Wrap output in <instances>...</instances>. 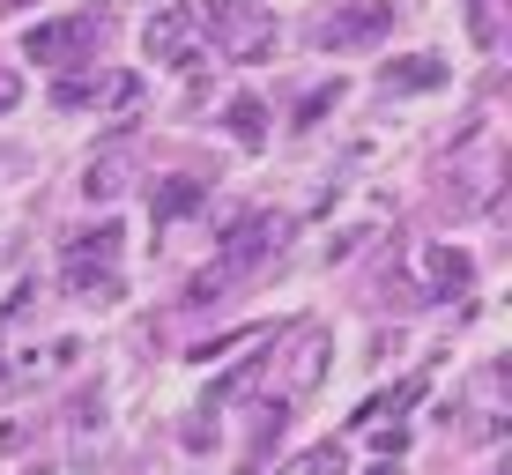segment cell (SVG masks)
Here are the masks:
<instances>
[{"mask_svg": "<svg viewBox=\"0 0 512 475\" xmlns=\"http://www.w3.org/2000/svg\"><path fill=\"white\" fill-rule=\"evenodd\" d=\"M282 238H290V216H268V208H260V216H245L238 231H231V245H223V260L208 275H193V290H186V305H201V297H216L223 283H238L245 268H260V260L268 253H282Z\"/></svg>", "mask_w": 512, "mask_h": 475, "instance_id": "6da1fadb", "label": "cell"}, {"mask_svg": "<svg viewBox=\"0 0 512 475\" xmlns=\"http://www.w3.org/2000/svg\"><path fill=\"white\" fill-rule=\"evenodd\" d=\"M386 30H394V0H349V8H334L320 23V45L327 52H364V45H379Z\"/></svg>", "mask_w": 512, "mask_h": 475, "instance_id": "7a4b0ae2", "label": "cell"}, {"mask_svg": "<svg viewBox=\"0 0 512 475\" xmlns=\"http://www.w3.org/2000/svg\"><path fill=\"white\" fill-rule=\"evenodd\" d=\"M90 45H97V15H60V23H38V30L23 38V60L67 67V60H82Z\"/></svg>", "mask_w": 512, "mask_h": 475, "instance_id": "3957f363", "label": "cell"}, {"mask_svg": "<svg viewBox=\"0 0 512 475\" xmlns=\"http://www.w3.org/2000/svg\"><path fill=\"white\" fill-rule=\"evenodd\" d=\"M201 23H193V8H156L149 15V30H141V52L149 60H164V67H193L201 60Z\"/></svg>", "mask_w": 512, "mask_h": 475, "instance_id": "277c9868", "label": "cell"}, {"mask_svg": "<svg viewBox=\"0 0 512 475\" xmlns=\"http://www.w3.org/2000/svg\"><path fill=\"white\" fill-rule=\"evenodd\" d=\"M446 82V60L438 52H409V60H386L379 67V90L386 97H401V90H438Z\"/></svg>", "mask_w": 512, "mask_h": 475, "instance_id": "5b68a950", "label": "cell"}, {"mask_svg": "<svg viewBox=\"0 0 512 475\" xmlns=\"http://www.w3.org/2000/svg\"><path fill=\"white\" fill-rule=\"evenodd\" d=\"M208 201V186L201 179H156V193H149V216H156V231H164V223H179V216H193V208Z\"/></svg>", "mask_w": 512, "mask_h": 475, "instance_id": "8992f818", "label": "cell"}, {"mask_svg": "<svg viewBox=\"0 0 512 475\" xmlns=\"http://www.w3.org/2000/svg\"><path fill=\"white\" fill-rule=\"evenodd\" d=\"M223 127H231V142L260 149V142H268V104H260V97H231V112H223Z\"/></svg>", "mask_w": 512, "mask_h": 475, "instance_id": "52a82bcc", "label": "cell"}, {"mask_svg": "<svg viewBox=\"0 0 512 475\" xmlns=\"http://www.w3.org/2000/svg\"><path fill=\"white\" fill-rule=\"evenodd\" d=\"M423 268H431V290H438V297H461V290H468V253H453V245H431V253H423Z\"/></svg>", "mask_w": 512, "mask_h": 475, "instance_id": "ba28073f", "label": "cell"}, {"mask_svg": "<svg viewBox=\"0 0 512 475\" xmlns=\"http://www.w3.org/2000/svg\"><path fill=\"white\" fill-rule=\"evenodd\" d=\"M67 290L90 297V305H112V297H119V275H112V268H90V260H67Z\"/></svg>", "mask_w": 512, "mask_h": 475, "instance_id": "9c48e42d", "label": "cell"}, {"mask_svg": "<svg viewBox=\"0 0 512 475\" xmlns=\"http://www.w3.org/2000/svg\"><path fill=\"white\" fill-rule=\"evenodd\" d=\"M112 253H119V223H97V231L67 238V260H97V268H112Z\"/></svg>", "mask_w": 512, "mask_h": 475, "instance_id": "30bf717a", "label": "cell"}, {"mask_svg": "<svg viewBox=\"0 0 512 475\" xmlns=\"http://www.w3.org/2000/svg\"><path fill=\"white\" fill-rule=\"evenodd\" d=\"M119 186H127V164H119V149H112V156H90V171H82V193H90V201H112Z\"/></svg>", "mask_w": 512, "mask_h": 475, "instance_id": "8fae6325", "label": "cell"}, {"mask_svg": "<svg viewBox=\"0 0 512 475\" xmlns=\"http://www.w3.org/2000/svg\"><path fill=\"white\" fill-rule=\"evenodd\" d=\"M260 372H268V357H245L238 372H223L216 386H208V409H223V401H238V394H245V386H253Z\"/></svg>", "mask_w": 512, "mask_h": 475, "instance_id": "7c38bea8", "label": "cell"}, {"mask_svg": "<svg viewBox=\"0 0 512 475\" xmlns=\"http://www.w3.org/2000/svg\"><path fill=\"white\" fill-rule=\"evenodd\" d=\"M104 104H112V112H134L141 104V75H104V90H97Z\"/></svg>", "mask_w": 512, "mask_h": 475, "instance_id": "4fadbf2b", "label": "cell"}, {"mask_svg": "<svg viewBox=\"0 0 512 475\" xmlns=\"http://www.w3.org/2000/svg\"><path fill=\"white\" fill-rule=\"evenodd\" d=\"M334 104H342V82H327V90H312L305 104H297V127H320V119L334 112Z\"/></svg>", "mask_w": 512, "mask_h": 475, "instance_id": "5bb4252c", "label": "cell"}, {"mask_svg": "<svg viewBox=\"0 0 512 475\" xmlns=\"http://www.w3.org/2000/svg\"><path fill=\"white\" fill-rule=\"evenodd\" d=\"M297 475H349V461H342V446H312L297 461Z\"/></svg>", "mask_w": 512, "mask_h": 475, "instance_id": "9a60e30c", "label": "cell"}, {"mask_svg": "<svg viewBox=\"0 0 512 475\" xmlns=\"http://www.w3.org/2000/svg\"><path fill=\"white\" fill-rule=\"evenodd\" d=\"M97 90H104V82H60L52 104H60V112H82V104H97Z\"/></svg>", "mask_w": 512, "mask_h": 475, "instance_id": "2e32d148", "label": "cell"}, {"mask_svg": "<svg viewBox=\"0 0 512 475\" xmlns=\"http://www.w3.org/2000/svg\"><path fill=\"white\" fill-rule=\"evenodd\" d=\"M15 104H23V75H8V67H0V112H15Z\"/></svg>", "mask_w": 512, "mask_h": 475, "instance_id": "e0dca14e", "label": "cell"}, {"mask_svg": "<svg viewBox=\"0 0 512 475\" xmlns=\"http://www.w3.org/2000/svg\"><path fill=\"white\" fill-rule=\"evenodd\" d=\"M372 475H394V461H386V468H372Z\"/></svg>", "mask_w": 512, "mask_h": 475, "instance_id": "ac0fdd59", "label": "cell"}]
</instances>
